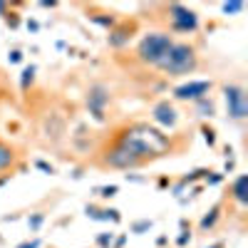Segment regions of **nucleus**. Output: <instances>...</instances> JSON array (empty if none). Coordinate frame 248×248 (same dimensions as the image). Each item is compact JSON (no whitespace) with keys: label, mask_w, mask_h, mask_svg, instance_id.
<instances>
[{"label":"nucleus","mask_w":248,"mask_h":248,"mask_svg":"<svg viewBox=\"0 0 248 248\" xmlns=\"http://www.w3.org/2000/svg\"><path fill=\"white\" fill-rule=\"evenodd\" d=\"M40 223H43V216H35V218L30 221V226H32V229H37V226H40Z\"/></svg>","instance_id":"obj_22"},{"label":"nucleus","mask_w":248,"mask_h":248,"mask_svg":"<svg viewBox=\"0 0 248 248\" xmlns=\"http://www.w3.org/2000/svg\"><path fill=\"white\" fill-rule=\"evenodd\" d=\"M223 94H226V107H229V114L233 119H243L248 114V99H246V92L236 85H226L223 87Z\"/></svg>","instance_id":"obj_4"},{"label":"nucleus","mask_w":248,"mask_h":248,"mask_svg":"<svg viewBox=\"0 0 248 248\" xmlns=\"http://www.w3.org/2000/svg\"><path fill=\"white\" fill-rule=\"evenodd\" d=\"M20 57H23L20 52H10V60H13V62H20Z\"/></svg>","instance_id":"obj_23"},{"label":"nucleus","mask_w":248,"mask_h":248,"mask_svg":"<svg viewBox=\"0 0 248 248\" xmlns=\"http://www.w3.org/2000/svg\"><path fill=\"white\" fill-rule=\"evenodd\" d=\"M243 10V3H226L223 5V13H241Z\"/></svg>","instance_id":"obj_15"},{"label":"nucleus","mask_w":248,"mask_h":248,"mask_svg":"<svg viewBox=\"0 0 248 248\" xmlns=\"http://www.w3.org/2000/svg\"><path fill=\"white\" fill-rule=\"evenodd\" d=\"M171 45H174V43H171L169 35H159V32L147 35V37L139 43V57H141L144 62H149V65H159L161 57L169 52Z\"/></svg>","instance_id":"obj_3"},{"label":"nucleus","mask_w":248,"mask_h":248,"mask_svg":"<svg viewBox=\"0 0 248 248\" xmlns=\"http://www.w3.org/2000/svg\"><path fill=\"white\" fill-rule=\"evenodd\" d=\"M211 248H223V243H216V246H211Z\"/></svg>","instance_id":"obj_24"},{"label":"nucleus","mask_w":248,"mask_h":248,"mask_svg":"<svg viewBox=\"0 0 248 248\" xmlns=\"http://www.w3.org/2000/svg\"><path fill=\"white\" fill-rule=\"evenodd\" d=\"M129 30H117V32H112L109 35V45L112 47H122V45H127L129 43Z\"/></svg>","instance_id":"obj_11"},{"label":"nucleus","mask_w":248,"mask_h":248,"mask_svg":"<svg viewBox=\"0 0 248 248\" xmlns=\"http://www.w3.org/2000/svg\"><path fill=\"white\" fill-rule=\"evenodd\" d=\"M92 23H97V25H112L114 20H112V17H109V20H107V17H92Z\"/></svg>","instance_id":"obj_17"},{"label":"nucleus","mask_w":248,"mask_h":248,"mask_svg":"<svg viewBox=\"0 0 248 248\" xmlns=\"http://www.w3.org/2000/svg\"><path fill=\"white\" fill-rule=\"evenodd\" d=\"M99 194L105 196V199H107V196H114V194H117V186H105V189H99Z\"/></svg>","instance_id":"obj_16"},{"label":"nucleus","mask_w":248,"mask_h":248,"mask_svg":"<svg viewBox=\"0 0 248 248\" xmlns=\"http://www.w3.org/2000/svg\"><path fill=\"white\" fill-rule=\"evenodd\" d=\"M209 90H211V82H189V85L176 87L174 94H176L179 99H201Z\"/></svg>","instance_id":"obj_8"},{"label":"nucleus","mask_w":248,"mask_h":248,"mask_svg":"<svg viewBox=\"0 0 248 248\" xmlns=\"http://www.w3.org/2000/svg\"><path fill=\"white\" fill-rule=\"evenodd\" d=\"M169 13H171V25H174V30H179V32L196 30L199 17H196V13H194V10L184 8V5H179V3H174V5L169 8Z\"/></svg>","instance_id":"obj_5"},{"label":"nucleus","mask_w":248,"mask_h":248,"mask_svg":"<svg viewBox=\"0 0 248 248\" xmlns=\"http://www.w3.org/2000/svg\"><path fill=\"white\" fill-rule=\"evenodd\" d=\"M246 186H248V179H246V176H238V179H236V184H233V199H236L238 203H248Z\"/></svg>","instance_id":"obj_10"},{"label":"nucleus","mask_w":248,"mask_h":248,"mask_svg":"<svg viewBox=\"0 0 248 248\" xmlns=\"http://www.w3.org/2000/svg\"><path fill=\"white\" fill-rule=\"evenodd\" d=\"M35 167H37V169H43V171H47V174H52V171H55L52 167H47V164H45V161H37V164H35Z\"/></svg>","instance_id":"obj_19"},{"label":"nucleus","mask_w":248,"mask_h":248,"mask_svg":"<svg viewBox=\"0 0 248 248\" xmlns=\"http://www.w3.org/2000/svg\"><path fill=\"white\" fill-rule=\"evenodd\" d=\"M17 248H40V241H30V243H20Z\"/></svg>","instance_id":"obj_20"},{"label":"nucleus","mask_w":248,"mask_h":248,"mask_svg":"<svg viewBox=\"0 0 248 248\" xmlns=\"http://www.w3.org/2000/svg\"><path fill=\"white\" fill-rule=\"evenodd\" d=\"M105 164H109V167H114V169H132V167H139V159H134L124 147H119V144H114V147L107 152V156H105Z\"/></svg>","instance_id":"obj_6"},{"label":"nucleus","mask_w":248,"mask_h":248,"mask_svg":"<svg viewBox=\"0 0 248 248\" xmlns=\"http://www.w3.org/2000/svg\"><path fill=\"white\" fill-rule=\"evenodd\" d=\"M119 147H124L134 159H154L169 149V139L161 132H156L149 124H132V127L119 137Z\"/></svg>","instance_id":"obj_1"},{"label":"nucleus","mask_w":248,"mask_h":248,"mask_svg":"<svg viewBox=\"0 0 248 248\" xmlns=\"http://www.w3.org/2000/svg\"><path fill=\"white\" fill-rule=\"evenodd\" d=\"M107 102H109V94H107V90L102 85H94L87 92V107H90V112H92V117L97 122L105 119V105H107Z\"/></svg>","instance_id":"obj_7"},{"label":"nucleus","mask_w":248,"mask_h":248,"mask_svg":"<svg viewBox=\"0 0 248 248\" xmlns=\"http://www.w3.org/2000/svg\"><path fill=\"white\" fill-rule=\"evenodd\" d=\"M218 211H221V206H214V209H211V214L201 218V229H203V231H206V229H211V226L216 223V218H218Z\"/></svg>","instance_id":"obj_13"},{"label":"nucleus","mask_w":248,"mask_h":248,"mask_svg":"<svg viewBox=\"0 0 248 248\" xmlns=\"http://www.w3.org/2000/svg\"><path fill=\"white\" fill-rule=\"evenodd\" d=\"M13 149H8L5 144H0V169H8L10 164H13Z\"/></svg>","instance_id":"obj_12"},{"label":"nucleus","mask_w":248,"mask_h":248,"mask_svg":"<svg viewBox=\"0 0 248 248\" xmlns=\"http://www.w3.org/2000/svg\"><path fill=\"white\" fill-rule=\"evenodd\" d=\"M203 134H206V141H209V144H214V141H216V137H214V132H211V129H203Z\"/></svg>","instance_id":"obj_21"},{"label":"nucleus","mask_w":248,"mask_h":248,"mask_svg":"<svg viewBox=\"0 0 248 248\" xmlns=\"http://www.w3.org/2000/svg\"><path fill=\"white\" fill-rule=\"evenodd\" d=\"M154 119L159 124H164V127H174L176 124V109L169 105V102H159V105L154 107Z\"/></svg>","instance_id":"obj_9"},{"label":"nucleus","mask_w":248,"mask_h":248,"mask_svg":"<svg viewBox=\"0 0 248 248\" xmlns=\"http://www.w3.org/2000/svg\"><path fill=\"white\" fill-rule=\"evenodd\" d=\"M32 77H35V67H25V70H23V82H20V85H23V90H28V87L32 85Z\"/></svg>","instance_id":"obj_14"},{"label":"nucleus","mask_w":248,"mask_h":248,"mask_svg":"<svg viewBox=\"0 0 248 248\" xmlns=\"http://www.w3.org/2000/svg\"><path fill=\"white\" fill-rule=\"evenodd\" d=\"M159 70L169 72V75H186L196 67V55L194 47L189 45H171L169 52L161 57V62L156 65Z\"/></svg>","instance_id":"obj_2"},{"label":"nucleus","mask_w":248,"mask_h":248,"mask_svg":"<svg viewBox=\"0 0 248 248\" xmlns=\"http://www.w3.org/2000/svg\"><path fill=\"white\" fill-rule=\"evenodd\" d=\"M152 226V221H141V223H134V231H147Z\"/></svg>","instance_id":"obj_18"}]
</instances>
